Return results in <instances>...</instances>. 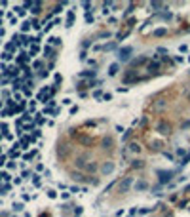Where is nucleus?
<instances>
[{
  "mask_svg": "<svg viewBox=\"0 0 190 217\" xmlns=\"http://www.w3.org/2000/svg\"><path fill=\"white\" fill-rule=\"evenodd\" d=\"M0 152H2V148H0Z\"/></svg>",
  "mask_w": 190,
  "mask_h": 217,
  "instance_id": "412c9836",
  "label": "nucleus"
},
{
  "mask_svg": "<svg viewBox=\"0 0 190 217\" xmlns=\"http://www.w3.org/2000/svg\"><path fill=\"white\" fill-rule=\"evenodd\" d=\"M95 169H97V164H95V162H87L86 171H89V173H91V171H95Z\"/></svg>",
  "mask_w": 190,
  "mask_h": 217,
  "instance_id": "0eeeda50",
  "label": "nucleus"
},
{
  "mask_svg": "<svg viewBox=\"0 0 190 217\" xmlns=\"http://www.w3.org/2000/svg\"><path fill=\"white\" fill-rule=\"evenodd\" d=\"M74 21V11H69V15H67V27H71Z\"/></svg>",
  "mask_w": 190,
  "mask_h": 217,
  "instance_id": "6e6552de",
  "label": "nucleus"
},
{
  "mask_svg": "<svg viewBox=\"0 0 190 217\" xmlns=\"http://www.w3.org/2000/svg\"><path fill=\"white\" fill-rule=\"evenodd\" d=\"M29 27H30V21H27V23H23V31H29Z\"/></svg>",
  "mask_w": 190,
  "mask_h": 217,
  "instance_id": "a211bd4d",
  "label": "nucleus"
},
{
  "mask_svg": "<svg viewBox=\"0 0 190 217\" xmlns=\"http://www.w3.org/2000/svg\"><path fill=\"white\" fill-rule=\"evenodd\" d=\"M80 76H95V71H84V73H80Z\"/></svg>",
  "mask_w": 190,
  "mask_h": 217,
  "instance_id": "ddd939ff",
  "label": "nucleus"
},
{
  "mask_svg": "<svg viewBox=\"0 0 190 217\" xmlns=\"http://www.w3.org/2000/svg\"><path fill=\"white\" fill-rule=\"evenodd\" d=\"M129 151H133V152H139V151H141V147H139L137 143H131V145H129Z\"/></svg>",
  "mask_w": 190,
  "mask_h": 217,
  "instance_id": "9b49d317",
  "label": "nucleus"
},
{
  "mask_svg": "<svg viewBox=\"0 0 190 217\" xmlns=\"http://www.w3.org/2000/svg\"><path fill=\"white\" fill-rule=\"evenodd\" d=\"M156 131H160L162 135H169V133H171V126L167 124L165 120H162V122L156 124Z\"/></svg>",
  "mask_w": 190,
  "mask_h": 217,
  "instance_id": "f257e3e1",
  "label": "nucleus"
},
{
  "mask_svg": "<svg viewBox=\"0 0 190 217\" xmlns=\"http://www.w3.org/2000/svg\"><path fill=\"white\" fill-rule=\"evenodd\" d=\"M137 189H139V190L148 189V183H147V181H139V183H137Z\"/></svg>",
  "mask_w": 190,
  "mask_h": 217,
  "instance_id": "9d476101",
  "label": "nucleus"
},
{
  "mask_svg": "<svg viewBox=\"0 0 190 217\" xmlns=\"http://www.w3.org/2000/svg\"><path fill=\"white\" fill-rule=\"evenodd\" d=\"M158 175H160V181H162V183L169 181V179L173 177V173H171V171H158Z\"/></svg>",
  "mask_w": 190,
  "mask_h": 217,
  "instance_id": "20e7f679",
  "label": "nucleus"
},
{
  "mask_svg": "<svg viewBox=\"0 0 190 217\" xmlns=\"http://www.w3.org/2000/svg\"><path fill=\"white\" fill-rule=\"evenodd\" d=\"M72 177H74L76 181H86V175H84V173H72Z\"/></svg>",
  "mask_w": 190,
  "mask_h": 217,
  "instance_id": "f8f14e48",
  "label": "nucleus"
},
{
  "mask_svg": "<svg viewBox=\"0 0 190 217\" xmlns=\"http://www.w3.org/2000/svg\"><path fill=\"white\" fill-rule=\"evenodd\" d=\"M38 53V46H32V48H30V53L29 55H36Z\"/></svg>",
  "mask_w": 190,
  "mask_h": 217,
  "instance_id": "2eb2a0df",
  "label": "nucleus"
},
{
  "mask_svg": "<svg viewBox=\"0 0 190 217\" xmlns=\"http://www.w3.org/2000/svg\"><path fill=\"white\" fill-rule=\"evenodd\" d=\"M164 34H165V29H158V31H156V36H164Z\"/></svg>",
  "mask_w": 190,
  "mask_h": 217,
  "instance_id": "dca6fc26",
  "label": "nucleus"
},
{
  "mask_svg": "<svg viewBox=\"0 0 190 217\" xmlns=\"http://www.w3.org/2000/svg\"><path fill=\"white\" fill-rule=\"evenodd\" d=\"M44 53H46L48 57H53V50L50 48V46H48V48H44Z\"/></svg>",
  "mask_w": 190,
  "mask_h": 217,
  "instance_id": "4468645a",
  "label": "nucleus"
},
{
  "mask_svg": "<svg viewBox=\"0 0 190 217\" xmlns=\"http://www.w3.org/2000/svg\"><path fill=\"white\" fill-rule=\"evenodd\" d=\"M116 73H118V65L114 63V65H110V67H108V74H110V76H114Z\"/></svg>",
  "mask_w": 190,
  "mask_h": 217,
  "instance_id": "1a4fd4ad",
  "label": "nucleus"
},
{
  "mask_svg": "<svg viewBox=\"0 0 190 217\" xmlns=\"http://www.w3.org/2000/svg\"><path fill=\"white\" fill-rule=\"evenodd\" d=\"M112 169H114V162H105V166H103V173L105 175H108Z\"/></svg>",
  "mask_w": 190,
  "mask_h": 217,
  "instance_id": "423d86ee",
  "label": "nucleus"
},
{
  "mask_svg": "<svg viewBox=\"0 0 190 217\" xmlns=\"http://www.w3.org/2000/svg\"><path fill=\"white\" fill-rule=\"evenodd\" d=\"M129 55H131V48H124V50H120V61H127L129 59Z\"/></svg>",
  "mask_w": 190,
  "mask_h": 217,
  "instance_id": "f03ea898",
  "label": "nucleus"
},
{
  "mask_svg": "<svg viewBox=\"0 0 190 217\" xmlns=\"http://www.w3.org/2000/svg\"><path fill=\"white\" fill-rule=\"evenodd\" d=\"M186 190H190V185H188V187H186Z\"/></svg>",
  "mask_w": 190,
  "mask_h": 217,
  "instance_id": "aec40b11",
  "label": "nucleus"
},
{
  "mask_svg": "<svg viewBox=\"0 0 190 217\" xmlns=\"http://www.w3.org/2000/svg\"><path fill=\"white\" fill-rule=\"evenodd\" d=\"M76 166L82 168V169H86V166H87V156H78V158H76Z\"/></svg>",
  "mask_w": 190,
  "mask_h": 217,
  "instance_id": "7ed1b4c3",
  "label": "nucleus"
},
{
  "mask_svg": "<svg viewBox=\"0 0 190 217\" xmlns=\"http://www.w3.org/2000/svg\"><path fill=\"white\" fill-rule=\"evenodd\" d=\"M131 181H133L131 177H127V179L122 181V183H120V192H126V190L129 189V185H131Z\"/></svg>",
  "mask_w": 190,
  "mask_h": 217,
  "instance_id": "39448f33",
  "label": "nucleus"
},
{
  "mask_svg": "<svg viewBox=\"0 0 190 217\" xmlns=\"http://www.w3.org/2000/svg\"><path fill=\"white\" fill-rule=\"evenodd\" d=\"M14 210L19 211V210H23V204H14Z\"/></svg>",
  "mask_w": 190,
  "mask_h": 217,
  "instance_id": "f3484780",
  "label": "nucleus"
},
{
  "mask_svg": "<svg viewBox=\"0 0 190 217\" xmlns=\"http://www.w3.org/2000/svg\"><path fill=\"white\" fill-rule=\"evenodd\" d=\"M4 162H6V156H0V166H2Z\"/></svg>",
  "mask_w": 190,
  "mask_h": 217,
  "instance_id": "6ab92c4d",
  "label": "nucleus"
}]
</instances>
